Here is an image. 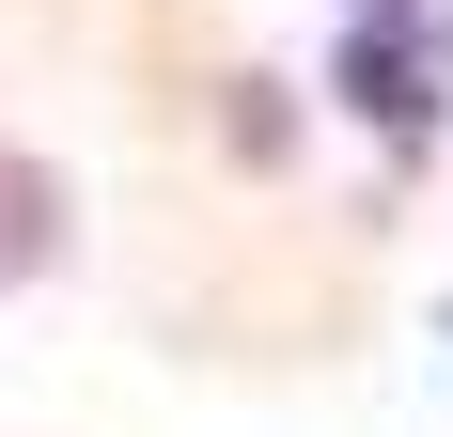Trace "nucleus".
Wrapping results in <instances>:
<instances>
[{"instance_id": "nucleus-1", "label": "nucleus", "mask_w": 453, "mask_h": 437, "mask_svg": "<svg viewBox=\"0 0 453 437\" xmlns=\"http://www.w3.org/2000/svg\"><path fill=\"white\" fill-rule=\"evenodd\" d=\"M32 218H47V188H32V172H0V281L32 265Z\"/></svg>"}]
</instances>
